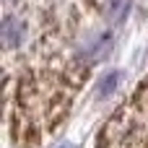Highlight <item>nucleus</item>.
<instances>
[{"instance_id":"1","label":"nucleus","mask_w":148,"mask_h":148,"mask_svg":"<svg viewBox=\"0 0 148 148\" xmlns=\"http://www.w3.org/2000/svg\"><path fill=\"white\" fill-rule=\"evenodd\" d=\"M26 39V23L16 16H8L3 21V44L5 47H18Z\"/></svg>"},{"instance_id":"2","label":"nucleus","mask_w":148,"mask_h":148,"mask_svg":"<svg viewBox=\"0 0 148 148\" xmlns=\"http://www.w3.org/2000/svg\"><path fill=\"white\" fill-rule=\"evenodd\" d=\"M117 86H120V73L112 70V73H107V75L99 81V86H96V96H99V99H107V96H112V94L117 91Z\"/></svg>"},{"instance_id":"3","label":"nucleus","mask_w":148,"mask_h":148,"mask_svg":"<svg viewBox=\"0 0 148 148\" xmlns=\"http://www.w3.org/2000/svg\"><path fill=\"white\" fill-rule=\"evenodd\" d=\"M127 5L130 0H107V13H109V21H122L125 13H127Z\"/></svg>"},{"instance_id":"4","label":"nucleus","mask_w":148,"mask_h":148,"mask_svg":"<svg viewBox=\"0 0 148 148\" xmlns=\"http://www.w3.org/2000/svg\"><path fill=\"white\" fill-rule=\"evenodd\" d=\"M60 148H75V146H70V143H65V146H60Z\"/></svg>"}]
</instances>
